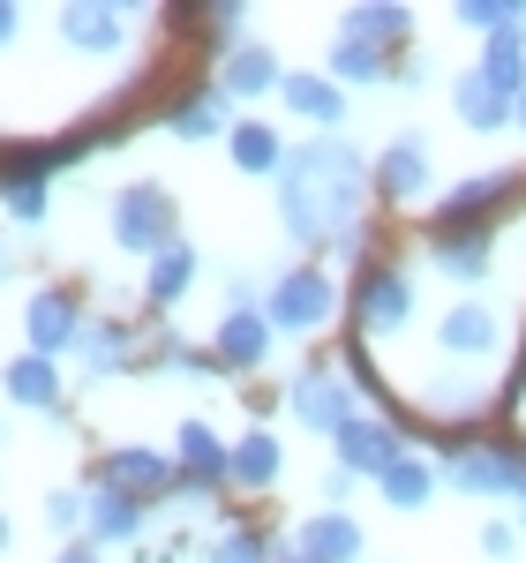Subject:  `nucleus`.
I'll use <instances>...</instances> for the list:
<instances>
[{"label":"nucleus","instance_id":"aec40b11","mask_svg":"<svg viewBox=\"0 0 526 563\" xmlns=\"http://www.w3.org/2000/svg\"><path fill=\"white\" fill-rule=\"evenodd\" d=\"M294 113H302L308 129H339L347 121V90L331 84V76H286V90H278Z\"/></svg>","mask_w":526,"mask_h":563},{"label":"nucleus","instance_id":"cd10ccee","mask_svg":"<svg viewBox=\"0 0 526 563\" xmlns=\"http://www.w3.org/2000/svg\"><path fill=\"white\" fill-rule=\"evenodd\" d=\"M0 384H8L15 406H53V398H61V368H53L45 353H23V361H8V376H0Z\"/></svg>","mask_w":526,"mask_h":563},{"label":"nucleus","instance_id":"b1692460","mask_svg":"<svg viewBox=\"0 0 526 563\" xmlns=\"http://www.w3.org/2000/svg\"><path fill=\"white\" fill-rule=\"evenodd\" d=\"M482 84H489V90H504L512 106L526 98V38H519V31L489 38V53H482Z\"/></svg>","mask_w":526,"mask_h":563},{"label":"nucleus","instance_id":"ddd939ff","mask_svg":"<svg viewBox=\"0 0 526 563\" xmlns=\"http://www.w3.org/2000/svg\"><path fill=\"white\" fill-rule=\"evenodd\" d=\"M294 556L302 563H353L361 556V526L347 511H316V519L294 533Z\"/></svg>","mask_w":526,"mask_h":563},{"label":"nucleus","instance_id":"a211bd4d","mask_svg":"<svg viewBox=\"0 0 526 563\" xmlns=\"http://www.w3.org/2000/svg\"><path fill=\"white\" fill-rule=\"evenodd\" d=\"M278 474H286V451L271 429H249L233 443V474H226L233 488H278Z\"/></svg>","mask_w":526,"mask_h":563},{"label":"nucleus","instance_id":"5701e85b","mask_svg":"<svg viewBox=\"0 0 526 563\" xmlns=\"http://www.w3.org/2000/svg\"><path fill=\"white\" fill-rule=\"evenodd\" d=\"M180 466H188V481L219 488V481L233 474V451H226V443L204 429V421H180Z\"/></svg>","mask_w":526,"mask_h":563},{"label":"nucleus","instance_id":"e433bc0d","mask_svg":"<svg viewBox=\"0 0 526 563\" xmlns=\"http://www.w3.org/2000/svg\"><path fill=\"white\" fill-rule=\"evenodd\" d=\"M15 31H23V15H15V8H0V45L15 38Z\"/></svg>","mask_w":526,"mask_h":563},{"label":"nucleus","instance_id":"f3484780","mask_svg":"<svg viewBox=\"0 0 526 563\" xmlns=\"http://www.w3.org/2000/svg\"><path fill=\"white\" fill-rule=\"evenodd\" d=\"M219 361L226 368H263V361H271V316L233 308V316L219 323Z\"/></svg>","mask_w":526,"mask_h":563},{"label":"nucleus","instance_id":"c9c22d12","mask_svg":"<svg viewBox=\"0 0 526 563\" xmlns=\"http://www.w3.org/2000/svg\"><path fill=\"white\" fill-rule=\"evenodd\" d=\"M512 541H519V526H504V519H489V526H482V556H489V563L512 556Z\"/></svg>","mask_w":526,"mask_h":563},{"label":"nucleus","instance_id":"4c0bfd02","mask_svg":"<svg viewBox=\"0 0 526 563\" xmlns=\"http://www.w3.org/2000/svg\"><path fill=\"white\" fill-rule=\"evenodd\" d=\"M53 563H98V556H90V549H61Z\"/></svg>","mask_w":526,"mask_h":563},{"label":"nucleus","instance_id":"f03ea898","mask_svg":"<svg viewBox=\"0 0 526 563\" xmlns=\"http://www.w3.org/2000/svg\"><path fill=\"white\" fill-rule=\"evenodd\" d=\"M443 481L467 496H519L526 504V451L519 443H459V451H443Z\"/></svg>","mask_w":526,"mask_h":563},{"label":"nucleus","instance_id":"6e6552de","mask_svg":"<svg viewBox=\"0 0 526 563\" xmlns=\"http://www.w3.org/2000/svg\"><path fill=\"white\" fill-rule=\"evenodd\" d=\"M98 488H113V496H135V504H151V496H174L180 474H174V459H158V451L129 443V451H113V459L98 466Z\"/></svg>","mask_w":526,"mask_h":563},{"label":"nucleus","instance_id":"20e7f679","mask_svg":"<svg viewBox=\"0 0 526 563\" xmlns=\"http://www.w3.org/2000/svg\"><path fill=\"white\" fill-rule=\"evenodd\" d=\"M286 406H294V413H302V429H316V435H339L347 421H361L353 384L331 368V361H308L302 376H294V390H286Z\"/></svg>","mask_w":526,"mask_h":563},{"label":"nucleus","instance_id":"1a4fd4ad","mask_svg":"<svg viewBox=\"0 0 526 563\" xmlns=\"http://www.w3.org/2000/svg\"><path fill=\"white\" fill-rule=\"evenodd\" d=\"M331 443H339V466H347V474H392L398 459H406V443H398V429L392 421H376V413H361V421H347V429L331 435Z\"/></svg>","mask_w":526,"mask_h":563},{"label":"nucleus","instance_id":"58836bf2","mask_svg":"<svg viewBox=\"0 0 526 563\" xmlns=\"http://www.w3.org/2000/svg\"><path fill=\"white\" fill-rule=\"evenodd\" d=\"M0 549H8V519H0Z\"/></svg>","mask_w":526,"mask_h":563},{"label":"nucleus","instance_id":"dca6fc26","mask_svg":"<svg viewBox=\"0 0 526 563\" xmlns=\"http://www.w3.org/2000/svg\"><path fill=\"white\" fill-rule=\"evenodd\" d=\"M226 90H188V98H174V113H166V129L180 135V143H211V135H233V121H226Z\"/></svg>","mask_w":526,"mask_h":563},{"label":"nucleus","instance_id":"c756f323","mask_svg":"<svg viewBox=\"0 0 526 563\" xmlns=\"http://www.w3.org/2000/svg\"><path fill=\"white\" fill-rule=\"evenodd\" d=\"M376 488H384V504H392V511H421V504L437 496V474H429L421 459H398V466L376 481Z\"/></svg>","mask_w":526,"mask_h":563},{"label":"nucleus","instance_id":"0eeeda50","mask_svg":"<svg viewBox=\"0 0 526 563\" xmlns=\"http://www.w3.org/2000/svg\"><path fill=\"white\" fill-rule=\"evenodd\" d=\"M331 308H339V286H331V271H286L278 286H271V331H316V323H331Z\"/></svg>","mask_w":526,"mask_h":563},{"label":"nucleus","instance_id":"2eb2a0df","mask_svg":"<svg viewBox=\"0 0 526 563\" xmlns=\"http://www.w3.org/2000/svg\"><path fill=\"white\" fill-rule=\"evenodd\" d=\"M451 113H459V121H467L474 135H496L504 121H519V106H512L504 90H489V84H482V68L451 84Z\"/></svg>","mask_w":526,"mask_h":563},{"label":"nucleus","instance_id":"4be33fe9","mask_svg":"<svg viewBox=\"0 0 526 563\" xmlns=\"http://www.w3.org/2000/svg\"><path fill=\"white\" fill-rule=\"evenodd\" d=\"M429 263L443 278H489V233H429Z\"/></svg>","mask_w":526,"mask_h":563},{"label":"nucleus","instance_id":"7c9ffc66","mask_svg":"<svg viewBox=\"0 0 526 563\" xmlns=\"http://www.w3.org/2000/svg\"><path fill=\"white\" fill-rule=\"evenodd\" d=\"M347 31L369 38V45H392V38L414 31V15H406V8H347Z\"/></svg>","mask_w":526,"mask_h":563},{"label":"nucleus","instance_id":"a878e982","mask_svg":"<svg viewBox=\"0 0 526 563\" xmlns=\"http://www.w3.org/2000/svg\"><path fill=\"white\" fill-rule=\"evenodd\" d=\"M392 76V60H384V45L353 38V31H339V45H331V84H384Z\"/></svg>","mask_w":526,"mask_h":563},{"label":"nucleus","instance_id":"423d86ee","mask_svg":"<svg viewBox=\"0 0 526 563\" xmlns=\"http://www.w3.org/2000/svg\"><path fill=\"white\" fill-rule=\"evenodd\" d=\"M512 196H519V174L512 166H489V174L459 180L437 203V233H489V211H504Z\"/></svg>","mask_w":526,"mask_h":563},{"label":"nucleus","instance_id":"72a5a7b5","mask_svg":"<svg viewBox=\"0 0 526 563\" xmlns=\"http://www.w3.org/2000/svg\"><path fill=\"white\" fill-rule=\"evenodd\" d=\"M0 196H8V211L23 218V225L45 218V180L39 174H15V166H8V174H0Z\"/></svg>","mask_w":526,"mask_h":563},{"label":"nucleus","instance_id":"a19ab883","mask_svg":"<svg viewBox=\"0 0 526 563\" xmlns=\"http://www.w3.org/2000/svg\"><path fill=\"white\" fill-rule=\"evenodd\" d=\"M294 563H302V556H294Z\"/></svg>","mask_w":526,"mask_h":563},{"label":"nucleus","instance_id":"bb28decb","mask_svg":"<svg viewBox=\"0 0 526 563\" xmlns=\"http://www.w3.org/2000/svg\"><path fill=\"white\" fill-rule=\"evenodd\" d=\"M143 533V504L113 496V488H90V541H135Z\"/></svg>","mask_w":526,"mask_h":563},{"label":"nucleus","instance_id":"4468645a","mask_svg":"<svg viewBox=\"0 0 526 563\" xmlns=\"http://www.w3.org/2000/svg\"><path fill=\"white\" fill-rule=\"evenodd\" d=\"M219 90L226 98H263V90H286V68H278L271 45H233L219 68Z\"/></svg>","mask_w":526,"mask_h":563},{"label":"nucleus","instance_id":"393cba45","mask_svg":"<svg viewBox=\"0 0 526 563\" xmlns=\"http://www.w3.org/2000/svg\"><path fill=\"white\" fill-rule=\"evenodd\" d=\"M188 278H196V249H188V241H174L166 256H151V278H143V301H151V308H174L180 294H188Z\"/></svg>","mask_w":526,"mask_h":563},{"label":"nucleus","instance_id":"412c9836","mask_svg":"<svg viewBox=\"0 0 526 563\" xmlns=\"http://www.w3.org/2000/svg\"><path fill=\"white\" fill-rule=\"evenodd\" d=\"M226 151H233V166H241V174H256V180L286 174V158H294V151H286V143H278L271 129H263V121H233Z\"/></svg>","mask_w":526,"mask_h":563},{"label":"nucleus","instance_id":"39448f33","mask_svg":"<svg viewBox=\"0 0 526 563\" xmlns=\"http://www.w3.org/2000/svg\"><path fill=\"white\" fill-rule=\"evenodd\" d=\"M353 323H361V339H392V331H406V323H414V286H406V271L369 263L361 286H353Z\"/></svg>","mask_w":526,"mask_h":563},{"label":"nucleus","instance_id":"9b49d317","mask_svg":"<svg viewBox=\"0 0 526 563\" xmlns=\"http://www.w3.org/2000/svg\"><path fill=\"white\" fill-rule=\"evenodd\" d=\"M23 331H31V353L53 361L61 346H76V339H84V308H76V294H39L31 316H23Z\"/></svg>","mask_w":526,"mask_h":563},{"label":"nucleus","instance_id":"c85d7f7f","mask_svg":"<svg viewBox=\"0 0 526 563\" xmlns=\"http://www.w3.org/2000/svg\"><path fill=\"white\" fill-rule=\"evenodd\" d=\"M76 361H84V376H113V368L129 361V331H121V323H84Z\"/></svg>","mask_w":526,"mask_h":563},{"label":"nucleus","instance_id":"9d476101","mask_svg":"<svg viewBox=\"0 0 526 563\" xmlns=\"http://www.w3.org/2000/svg\"><path fill=\"white\" fill-rule=\"evenodd\" d=\"M437 346L451 353V361H489V353L504 346V316L482 301H459V308H443V323H437Z\"/></svg>","mask_w":526,"mask_h":563},{"label":"nucleus","instance_id":"ea45409f","mask_svg":"<svg viewBox=\"0 0 526 563\" xmlns=\"http://www.w3.org/2000/svg\"><path fill=\"white\" fill-rule=\"evenodd\" d=\"M519 129H526V98H519Z\"/></svg>","mask_w":526,"mask_h":563},{"label":"nucleus","instance_id":"f8f14e48","mask_svg":"<svg viewBox=\"0 0 526 563\" xmlns=\"http://www.w3.org/2000/svg\"><path fill=\"white\" fill-rule=\"evenodd\" d=\"M376 188H384L392 203H414V196L429 188V143H421V135L384 143V158H376Z\"/></svg>","mask_w":526,"mask_h":563},{"label":"nucleus","instance_id":"f704fd0d","mask_svg":"<svg viewBox=\"0 0 526 563\" xmlns=\"http://www.w3.org/2000/svg\"><path fill=\"white\" fill-rule=\"evenodd\" d=\"M45 519L61 526V533H68V526H84V519H90V496H76V488H53V496H45Z\"/></svg>","mask_w":526,"mask_h":563},{"label":"nucleus","instance_id":"473e14b6","mask_svg":"<svg viewBox=\"0 0 526 563\" xmlns=\"http://www.w3.org/2000/svg\"><path fill=\"white\" fill-rule=\"evenodd\" d=\"M459 23H474V31H489V38H504V31H526V8H519V0H467Z\"/></svg>","mask_w":526,"mask_h":563},{"label":"nucleus","instance_id":"7ed1b4c3","mask_svg":"<svg viewBox=\"0 0 526 563\" xmlns=\"http://www.w3.org/2000/svg\"><path fill=\"white\" fill-rule=\"evenodd\" d=\"M113 241L135 249V256H166L174 249V196L158 180H135L113 196Z\"/></svg>","mask_w":526,"mask_h":563},{"label":"nucleus","instance_id":"f257e3e1","mask_svg":"<svg viewBox=\"0 0 526 563\" xmlns=\"http://www.w3.org/2000/svg\"><path fill=\"white\" fill-rule=\"evenodd\" d=\"M361 196H369V174L347 143H302L278 174V211H286V233L302 249L347 241L361 225Z\"/></svg>","mask_w":526,"mask_h":563},{"label":"nucleus","instance_id":"2f4dec72","mask_svg":"<svg viewBox=\"0 0 526 563\" xmlns=\"http://www.w3.org/2000/svg\"><path fill=\"white\" fill-rule=\"evenodd\" d=\"M204 563H271V541H263L256 526H226L219 541L204 549Z\"/></svg>","mask_w":526,"mask_h":563},{"label":"nucleus","instance_id":"6ab92c4d","mask_svg":"<svg viewBox=\"0 0 526 563\" xmlns=\"http://www.w3.org/2000/svg\"><path fill=\"white\" fill-rule=\"evenodd\" d=\"M121 31H129L121 8H61V38L76 53H121Z\"/></svg>","mask_w":526,"mask_h":563}]
</instances>
